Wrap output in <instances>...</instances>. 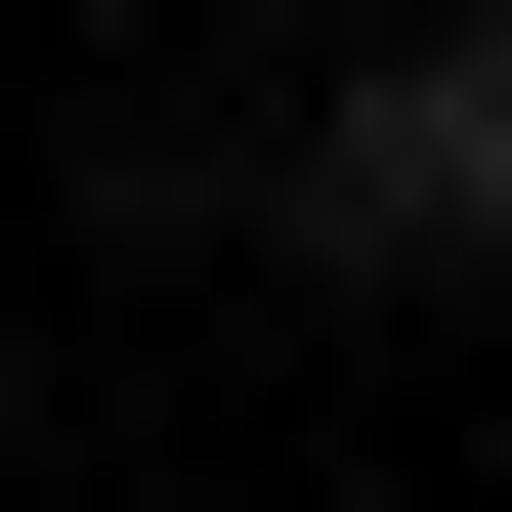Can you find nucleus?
<instances>
[{
  "label": "nucleus",
  "instance_id": "nucleus-2",
  "mask_svg": "<svg viewBox=\"0 0 512 512\" xmlns=\"http://www.w3.org/2000/svg\"><path fill=\"white\" fill-rule=\"evenodd\" d=\"M299 43H427V0H299Z\"/></svg>",
  "mask_w": 512,
  "mask_h": 512
},
{
  "label": "nucleus",
  "instance_id": "nucleus-1",
  "mask_svg": "<svg viewBox=\"0 0 512 512\" xmlns=\"http://www.w3.org/2000/svg\"><path fill=\"white\" fill-rule=\"evenodd\" d=\"M299 256H342V299L512 256V43H342V128H299Z\"/></svg>",
  "mask_w": 512,
  "mask_h": 512
}]
</instances>
